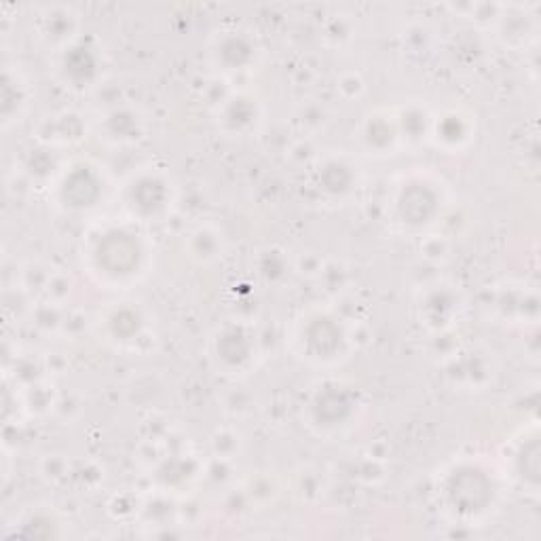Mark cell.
Listing matches in <instances>:
<instances>
[{
    "label": "cell",
    "mask_w": 541,
    "mask_h": 541,
    "mask_svg": "<svg viewBox=\"0 0 541 541\" xmlns=\"http://www.w3.org/2000/svg\"><path fill=\"white\" fill-rule=\"evenodd\" d=\"M127 208L144 218L159 216L165 208V184L151 176L134 182L127 195Z\"/></svg>",
    "instance_id": "1"
}]
</instances>
